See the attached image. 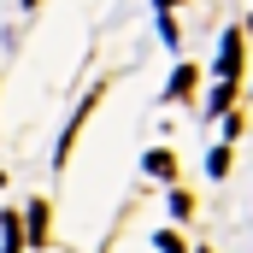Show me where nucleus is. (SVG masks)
Masks as SVG:
<instances>
[{
	"label": "nucleus",
	"mask_w": 253,
	"mask_h": 253,
	"mask_svg": "<svg viewBox=\"0 0 253 253\" xmlns=\"http://www.w3.org/2000/svg\"><path fill=\"white\" fill-rule=\"evenodd\" d=\"M236 71H242V36H224V53H218V77L230 83Z\"/></svg>",
	"instance_id": "obj_1"
},
{
	"label": "nucleus",
	"mask_w": 253,
	"mask_h": 253,
	"mask_svg": "<svg viewBox=\"0 0 253 253\" xmlns=\"http://www.w3.org/2000/svg\"><path fill=\"white\" fill-rule=\"evenodd\" d=\"M30 236L47 242V200H30Z\"/></svg>",
	"instance_id": "obj_2"
},
{
	"label": "nucleus",
	"mask_w": 253,
	"mask_h": 253,
	"mask_svg": "<svg viewBox=\"0 0 253 253\" xmlns=\"http://www.w3.org/2000/svg\"><path fill=\"white\" fill-rule=\"evenodd\" d=\"M147 171H153V177H171V171H177V159H171L165 147H153V153H147Z\"/></svg>",
	"instance_id": "obj_3"
},
{
	"label": "nucleus",
	"mask_w": 253,
	"mask_h": 253,
	"mask_svg": "<svg viewBox=\"0 0 253 253\" xmlns=\"http://www.w3.org/2000/svg\"><path fill=\"white\" fill-rule=\"evenodd\" d=\"M189 83H194V71H177V77H171V88H165V94H171V100H177V94H189Z\"/></svg>",
	"instance_id": "obj_4"
},
{
	"label": "nucleus",
	"mask_w": 253,
	"mask_h": 253,
	"mask_svg": "<svg viewBox=\"0 0 253 253\" xmlns=\"http://www.w3.org/2000/svg\"><path fill=\"white\" fill-rule=\"evenodd\" d=\"M0 236H6V253H18V224H12V212L0 218Z\"/></svg>",
	"instance_id": "obj_5"
},
{
	"label": "nucleus",
	"mask_w": 253,
	"mask_h": 253,
	"mask_svg": "<svg viewBox=\"0 0 253 253\" xmlns=\"http://www.w3.org/2000/svg\"><path fill=\"white\" fill-rule=\"evenodd\" d=\"M159 6H177V0H159Z\"/></svg>",
	"instance_id": "obj_6"
}]
</instances>
